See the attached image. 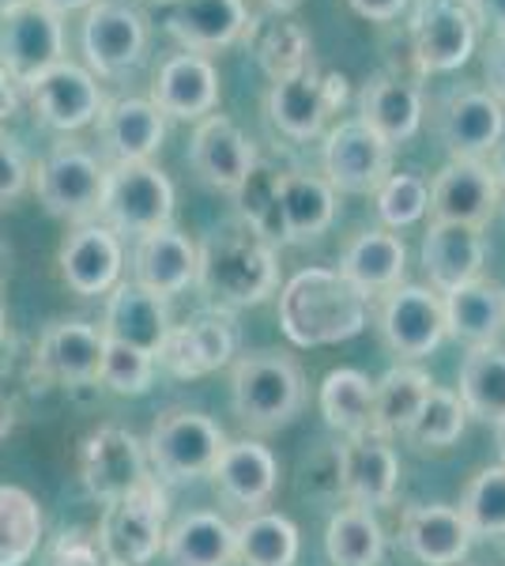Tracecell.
I'll return each instance as SVG.
<instances>
[{
    "mask_svg": "<svg viewBox=\"0 0 505 566\" xmlns=\"http://www.w3.org/2000/svg\"><path fill=\"white\" fill-rule=\"evenodd\" d=\"M197 287L219 310H245L269 303L280 287L275 242L242 216L215 223L197 245Z\"/></svg>",
    "mask_w": 505,
    "mask_h": 566,
    "instance_id": "obj_1",
    "label": "cell"
},
{
    "mask_svg": "<svg viewBox=\"0 0 505 566\" xmlns=\"http://www.w3.org/2000/svg\"><path fill=\"white\" fill-rule=\"evenodd\" d=\"M280 328L295 348H328L366 328V298L336 269H302L280 291Z\"/></svg>",
    "mask_w": 505,
    "mask_h": 566,
    "instance_id": "obj_2",
    "label": "cell"
},
{
    "mask_svg": "<svg viewBox=\"0 0 505 566\" xmlns=\"http://www.w3.org/2000/svg\"><path fill=\"white\" fill-rule=\"evenodd\" d=\"M231 405L234 416L250 431L269 434L287 427L306 405V381L291 359L275 352H250L234 363L231 374Z\"/></svg>",
    "mask_w": 505,
    "mask_h": 566,
    "instance_id": "obj_3",
    "label": "cell"
},
{
    "mask_svg": "<svg viewBox=\"0 0 505 566\" xmlns=\"http://www.w3.org/2000/svg\"><path fill=\"white\" fill-rule=\"evenodd\" d=\"M167 541V491L159 480H144L136 491L106 502L98 522V544L109 566H151Z\"/></svg>",
    "mask_w": 505,
    "mask_h": 566,
    "instance_id": "obj_4",
    "label": "cell"
},
{
    "mask_svg": "<svg viewBox=\"0 0 505 566\" xmlns=\"http://www.w3.org/2000/svg\"><path fill=\"white\" fill-rule=\"evenodd\" d=\"M227 446L223 427L204 412H189V408H170L155 419L148 434V464L155 476L167 483H189L200 476H211L219 453Z\"/></svg>",
    "mask_w": 505,
    "mask_h": 566,
    "instance_id": "obj_5",
    "label": "cell"
},
{
    "mask_svg": "<svg viewBox=\"0 0 505 566\" xmlns=\"http://www.w3.org/2000/svg\"><path fill=\"white\" fill-rule=\"evenodd\" d=\"M98 216L114 234H151L170 227L173 186L151 163H114L106 167L103 205Z\"/></svg>",
    "mask_w": 505,
    "mask_h": 566,
    "instance_id": "obj_6",
    "label": "cell"
},
{
    "mask_svg": "<svg viewBox=\"0 0 505 566\" xmlns=\"http://www.w3.org/2000/svg\"><path fill=\"white\" fill-rule=\"evenodd\" d=\"M34 186H39V200L50 216L69 219V223H87L103 205L106 167L95 151L64 140L39 163Z\"/></svg>",
    "mask_w": 505,
    "mask_h": 566,
    "instance_id": "obj_7",
    "label": "cell"
},
{
    "mask_svg": "<svg viewBox=\"0 0 505 566\" xmlns=\"http://www.w3.org/2000/svg\"><path fill=\"white\" fill-rule=\"evenodd\" d=\"M80 45L91 76H125L148 53V20L128 0H95L84 12Z\"/></svg>",
    "mask_w": 505,
    "mask_h": 566,
    "instance_id": "obj_8",
    "label": "cell"
},
{
    "mask_svg": "<svg viewBox=\"0 0 505 566\" xmlns=\"http://www.w3.org/2000/svg\"><path fill=\"white\" fill-rule=\"evenodd\" d=\"M392 144L381 140L358 117H344L336 129L325 133V148H320V163H325V181L336 193L347 197H370L381 189V181L392 175Z\"/></svg>",
    "mask_w": 505,
    "mask_h": 566,
    "instance_id": "obj_9",
    "label": "cell"
},
{
    "mask_svg": "<svg viewBox=\"0 0 505 566\" xmlns=\"http://www.w3.org/2000/svg\"><path fill=\"white\" fill-rule=\"evenodd\" d=\"M475 45H480V23L464 0H422L411 20V50L427 76L464 69Z\"/></svg>",
    "mask_w": 505,
    "mask_h": 566,
    "instance_id": "obj_10",
    "label": "cell"
},
{
    "mask_svg": "<svg viewBox=\"0 0 505 566\" xmlns=\"http://www.w3.org/2000/svg\"><path fill=\"white\" fill-rule=\"evenodd\" d=\"M434 125L453 159H483L505 136V103L494 91L475 84L453 87L438 103Z\"/></svg>",
    "mask_w": 505,
    "mask_h": 566,
    "instance_id": "obj_11",
    "label": "cell"
},
{
    "mask_svg": "<svg viewBox=\"0 0 505 566\" xmlns=\"http://www.w3.org/2000/svg\"><path fill=\"white\" fill-rule=\"evenodd\" d=\"M27 98H31L34 114L42 125L57 133H80L87 125L98 122L106 98L98 87V76H91L76 61H57L53 69H45L42 76H34L27 84Z\"/></svg>",
    "mask_w": 505,
    "mask_h": 566,
    "instance_id": "obj_12",
    "label": "cell"
},
{
    "mask_svg": "<svg viewBox=\"0 0 505 566\" xmlns=\"http://www.w3.org/2000/svg\"><path fill=\"white\" fill-rule=\"evenodd\" d=\"M57 61H64V20L39 4L0 15V69L12 76V84L27 87Z\"/></svg>",
    "mask_w": 505,
    "mask_h": 566,
    "instance_id": "obj_13",
    "label": "cell"
},
{
    "mask_svg": "<svg viewBox=\"0 0 505 566\" xmlns=\"http://www.w3.org/2000/svg\"><path fill=\"white\" fill-rule=\"evenodd\" d=\"M381 340L400 359H422L445 340V306L434 287H419V283H403L392 287L381 303L378 314Z\"/></svg>",
    "mask_w": 505,
    "mask_h": 566,
    "instance_id": "obj_14",
    "label": "cell"
},
{
    "mask_svg": "<svg viewBox=\"0 0 505 566\" xmlns=\"http://www.w3.org/2000/svg\"><path fill=\"white\" fill-rule=\"evenodd\" d=\"M80 476H84L91 499L114 502L136 491L144 480H151L148 453H144L140 438L125 427H98L80 450Z\"/></svg>",
    "mask_w": 505,
    "mask_h": 566,
    "instance_id": "obj_15",
    "label": "cell"
},
{
    "mask_svg": "<svg viewBox=\"0 0 505 566\" xmlns=\"http://www.w3.org/2000/svg\"><path fill=\"white\" fill-rule=\"evenodd\" d=\"M245 0H159V23L186 53H215L245 39Z\"/></svg>",
    "mask_w": 505,
    "mask_h": 566,
    "instance_id": "obj_16",
    "label": "cell"
},
{
    "mask_svg": "<svg viewBox=\"0 0 505 566\" xmlns=\"http://www.w3.org/2000/svg\"><path fill=\"white\" fill-rule=\"evenodd\" d=\"M339 103H344V76H317L314 69L272 84L264 98L275 129L298 144L317 140Z\"/></svg>",
    "mask_w": 505,
    "mask_h": 566,
    "instance_id": "obj_17",
    "label": "cell"
},
{
    "mask_svg": "<svg viewBox=\"0 0 505 566\" xmlns=\"http://www.w3.org/2000/svg\"><path fill=\"white\" fill-rule=\"evenodd\" d=\"M189 167L208 189L234 197L256 167L253 140L227 114H208L189 140Z\"/></svg>",
    "mask_w": 505,
    "mask_h": 566,
    "instance_id": "obj_18",
    "label": "cell"
},
{
    "mask_svg": "<svg viewBox=\"0 0 505 566\" xmlns=\"http://www.w3.org/2000/svg\"><path fill=\"white\" fill-rule=\"evenodd\" d=\"M151 103L162 117L204 122L219 106V72L204 53H173L151 80Z\"/></svg>",
    "mask_w": 505,
    "mask_h": 566,
    "instance_id": "obj_19",
    "label": "cell"
},
{
    "mask_svg": "<svg viewBox=\"0 0 505 566\" xmlns=\"http://www.w3.org/2000/svg\"><path fill=\"white\" fill-rule=\"evenodd\" d=\"M61 280L76 295H106L122 283L125 250L122 239L106 223H80L69 239L61 242L57 253Z\"/></svg>",
    "mask_w": 505,
    "mask_h": 566,
    "instance_id": "obj_20",
    "label": "cell"
},
{
    "mask_svg": "<svg viewBox=\"0 0 505 566\" xmlns=\"http://www.w3.org/2000/svg\"><path fill=\"white\" fill-rule=\"evenodd\" d=\"M234 355V333L223 314H200L186 325H170L167 340L155 352V367L170 370L173 378H204L227 367Z\"/></svg>",
    "mask_w": 505,
    "mask_h": 566,
    "instance_id": "obj_21",
    "label": "cell"
},
{
    "mask_svg": "<svg viewBox=\"0 0 505 566\" xmlns=\"http://www.w3.org/2000/svg\"><path fill=\"white\" fill-rule=\"evenodd\" d=\"M498 212L494 200V170L483 159H449L430 186V216L442 223L483 227Z\"/></svg>",
    "mask_w": 505,
    "mask_h": 566,
    "instance_id": "obj_22",
    "label": "cell"
},
{
    "mask_svg": "<svg viewBox=\"0 0 505 566\" xmlns=\"http://www.w3.org/2000/svg\"><path fill=\"white\" fill-rule=\"evenodd\" d=\"M483 264H486V239L480 227L430 219V231L422 239V269H427L430 287L438 295H449V291L480 280Z\"/></svg>",
    "mask_w": 505,
    "mask_h": 566,
    "instance_id": "obj_23",
    "label": "cell"
},
{
    "mask_svg": "<svg viewBox=\"0 0 505 566\" xmlns=\"http://www.w3.org/2000/svg\"><path fill=\"white\" fill-rule=\"evenodd\" d=\"M400 483V458L381 434H362L339 450V491L351 506H389Z\"/></svg>",
    "mask_w": 505,
    "mask_h": 566,
    "instance_id": "obj_24",
    "label": "cell"
},
{
    "mask_svg": "<svg viewBox=\"0 0 505 566\" xmlns=\"http://www.w3.org/2000/svg\"><path fill=\"white\" fill-rule=\"evenodd\" d=\"M133 283L159 298H173L197 283V245L178 227H159L151 234H140L133 253Z\"/></svg>",
    "mask_w": 505,
    "mask_h": 566,
    "instance_id": "obj_25",
    "label": "cell"
},
{
    "mask_svg": "<svg viewBox=\"0 0 505 566\" xmlns=\"http://www.w3.org/2000/svg\"><path fill=\"white\" fill-rule=\"evenodd\" d=\"M98 328H103L106 340H117V344H128V348L155 355L170 333L167 298L144 291L140 283H117L106 298V314Z\"/></svg>",
    "mask_w": 505,
    "mask_h": 566,
    "instance_id": "obj_26",
    "label": "cell"
},
{
    "mask_svg": "<svg viewBox=\"0 0 505 566\" xmlns=\"http://www.w3.org/2000/svg\"><path fill=\"white\" fill-rule=\"evenodd\" d=\"M98 133L114 163H151L167 140V117L151 98H114L98 114Z\"/></svg>",
    "mask_w": 505,
    "mask_h": 566,
    "instance_id": "obj_27",
    "label": "cell"
},
{
    "mask_svg": "<svg viewBox=\"0 0 505 566\" xmlns=\"http://www.w3.org/2000/svg\"><path fill=\"white\" fill-rule=\"evenodd\" d=\"M403 547L422 563V566H461L472 552V528L461 517V510L453 506H411L403 514L400 525Z\"/></svg>",
    "mask_w": 505,
    "mask_h": 566,
    "instance_id": "obj_28",
    "label": "cell"
},
{
    "mask_svg": "<svg viewBox=\"0 0 505 566\" xmlns=\"http://www.w3.org/2000/svg\"><path fill=\"white\" fill-rule=\"evenodd\" d=\"M103 352H106L103 328L87 322H61L42 336L34 359H39V370L45 378L64 381V386H91V381H98Z\"/></svg>",
    "mask_w": 505,
    "mask_h": 566,
    "instance_id": "obj_29",
    "label": "cell"
},
{
    "mask_svg": "<svg viewBox=\"0 0 505 566\" xmlns=\"http://www.w3.org/2000/svg\"><path fill=\"white\" fill-rule=\"evenodd\" d=\"M403 269H408V245L389 231H362L358 239L347 242L344 258H339V276H344L362 298L389 295L400 287Z\"/></svg>",
    "mask_w": 505,
    "mask_h": 566,
    "instance_id": "obj_30",
    "label": "cell"
},
{
    "mask_svg": "<svg viewBox=\"0 0 505 566\" xmlns=\"http://www.w3.org/2000/svg\"><path fill=\"white\" fill-rule=\"evenodd\" d=\"M215 488L238 506H264L275 495V483H280V461L269 446H261L256 438H242V442H227L219 453L215 469Z\"/></svg>",
    "mask_w": 505,
    "mask_h": 566,
    "instance_id": "obj_31",
    "label": "cell"
},
{
    "mask_svg": "<svg viewBox=\"0 0 505 566\" xmlns=\"http://www.w3.org/2000/svg\"><path fill=\"white\" fill-rule=\"evenodd\" d=\"M358 122H366L381 140L408 144L422 129V91L400 76H374L366 80L358 95Z\"/></svg>",
    "mask_w": 505,
    "mask_h": 566,
    "instance_id": "obj_32",
    "label": "cell"
},
{
    "mask_svg": "<svg viewBox=\"0 0 505 566\" xmlns=\"http://www.w3.org/2000/svg\"><path fill=\"white\" fill-rule=\"evenodd\" d=\"M445 306V336H456L467 348L498 344L505 333V287L491 280H472L464 287L442 295Z\"/></svg>",
    "mask_w": 505,
    "mask_h": 566,
    "instance_id": "obj_33",
    "label": "cell"
},
{
    "mask_svg": "<svg viewBox=\"0 0 505 566\" xmlns=\"http://www.w3.org/2000/svg\"><path fill=\"white\" fill-rule=\"evenodd\" d=\"M162 555L170 566H231L238 559L234 525L211 510H192L167 528Z\"/></svg>",
    "mask_w": 505,
    "mask_h": 566,
    "instance_id": "obj_34",
    "label": "cell"
},
{
    "mask_svg": "<svg viewBox=\"0 0 505 566\" xmlns=\"http://www.w3.org/2000/svg\"><path fill=\"white\" fill-rule=\"evenodd\" d=\"M336 219V189L317 175H280V242H314Z\"/></svg>",
    "mask_w": 505,
    "mask_h": 566,
    "instance_id": "obj_35",
    "label": "cell"
},
{
    "mask_svg": "<svg viewBox=\"0 0 505 566\" xmlns=\"http://www.w3.org/2000/svg\"><path fill=\"white\" fill-rule=\"evenodd\" d=\"M245 42H250L256 65L272 84L302 76V72H309V61H314V39L306 34V27L295 20H280V15L275 20H250Z\"/></svg>",
    "mask_w": 505,
    "mask_h": 566,
    "instance_id": "obj_36",
    "label": "cell"
},
{
    "mask_svg": "<svg viewBox=\"0 0 505 566\" xmlns=\"http://www.w3.org/2000/svg\"><path fill=\"white\" fill-rule=\"evenodd\" d=\"M434 378L419 367H392L374 381V434H408L419 408L427 405Z\"/></svg>",
    "mask_w": 505,
    "mask_h": 566,
    "instance_id": "obj_37",
    "label": "cell"
},
{
    "mask_svg": "<svg viewBox=\"0 0 505 566\" xmlns=\"http://www.w3.org/2000/svg\"><path fill=\"white\" fill-rule=\"evenodd\" d=\"M456 386H461L456 397H461L467 416L483 419V423L505 419V348H498V344L467 348Z\"/></svg>",
    "mask_w": 505,
    "mask_h": 566,
    "instance_id": "obj_38",
    "label": "cell"
},
{
    "mask_svg": "<svg viewBox=\"0 0 505 566\" xmlns=\"http://www.w3.org/2000/svg\"><path fill=\"white\" fill-rule=\"evenodd\" d=\"M320 416L347 438L374 434V381L355 367L328 370L320 381Z\"/></svg>",
    "mask_w": 505,
    "mask_h": 566,
    "instance_id": "obj_39",
    "label": "cell"
},
{
    "mask_svg": "<svg viewBox=\"0 0 505 566\" xmlns=\"http://www.w3.org/2000/svg\"><path fill=\"white\" fill-rule=\"evenodd\" d=\"M42 506L27 488L0 483V566H27L42 544Z\"/></svg>",
    "mask_w": 505,
    "mask_h": 566,
    "instance_id": "obj_40",
    "label": "cell"
},
{
    "mask_svg": "<svg viewBox=\"0 0 505 566\" xmlns=\"http://www.w3.org/2000/svg\"><path fill=\"white\" fill-rule=\"evenodd\" d=\"M325 552L333 566H378L385 555V528L366 506H347L333 514L325 533Z\"/></svg>",
    "mask_w": 505,
    "mask_h": 566,
    "instance_id": "obj_41",
    "label": "cell"
},
{
    "mask_svg": "<svg viewBox=\"0 0 505 566\" xmlns=\"http://www.w3.org/2000/svg\"><path fill=\"white\" fill-rule=\"evenodd\" d=\"M238 559L245 566H295L298 563V528L283 514H253L234 525Z\"/></svg>",
    "mask_w": 505,
    "mask_h": 566,
    "instance_id": "obj_42",
    "label": "cell"
},
{
    "mask_svg": "<svg viewBox=\"0 0 505 566\" xmlns=\"http://www.w3.org/2000/svg\"><path fill=\"white\" fill-rule=\"evenodd\" d=\"M461 517L472 536H505V464H486L461 499Z\"/></svg>",
    "mask_w": 505,
    "mask_h": 566,
    "instance_id": "obj_43",
    "label": "cell"
},
{
    "mask_svg": "<svg viewBox=\"0 0 505 566\" xmlns=\"http://www.w3.org/2000/svg\"><path fill=\"white\" fill-rule=\"evenodd\" d=\"M464 423H467V412H464L461 397H456L453 389L434 386L427 405L419 408L415 423L408 427V438L415 446H422V450H445V446H453L456 438L464 434Z\"/></svg>",
    "mask_w": 505,
    "mask_h": 566,
    "instance_id": "obj_44",
    "label": "cell"
},
{
    "mask_svg": "<svg viewBox=\"0 0 505 566\" xmlns=\"http://www.w3.org/2000/svg\"><path fill=\"white\" fill-rule=\"evenodd\" d=\"M98 381H103L109 392L140 397V392H148L155 381V355L140 352V348H128V344H117V340H106Z\"/></svg>",
    "mask_w": 505,
    "mask_h": 566,
    "instance_id": "obj_45",
    "label": "cell"
},
{
    "mask_svg": "<svg viewBox=\"0 0 505 566\" xmlns=\"http://www.w3.org/2000/svg\"><path fill=\"white\" fill-rule=\"evenodd\" d=\"M374 197H378V216L389 227H411L430 212V186L419 175H397L392 170Z\"/></svg>",
    "mask_w": 505,
    "mask_h": 566,
    "instance_id": "obj_46",
    "label": "cell"
},
{
    "mask_svg": "<svg viewBox=\"0 0 505 566\" xmlns=\"http://www.w3.org/2000/svg\"><path fill=\"white\" fill-rule=\"evenodd\" d=\"M50 566H109L103 555V544H98V533H87V528H64L53 544Z\"/></svg>",
    "mask_w": 505,
    "mask_h": 566,
    "instance_id": "obj_47",
    "label": "cell"
},
{
    "mask_svg": "<svg viewBox=\"0 0 505 566\" xmlns=\"http://www.w3.org/2000/svg\"><path fill=\"white\" fill-rule=\"evenodd\" d=\"M27 178H31V167H27L23 148L12 136L0 133V208L20 200V193L27 189Z\"/></svg>",
    "mask_w": 505,
    "mask_h": 566,
    "instance_id": "obj_48",
    "label": "cell"
},
{
    "mask_svg": "<svg viewBox=\"0 0 505 566\" xmlns=\"http://www.w3.org/2000/svg\"><path fill=\"white\" fill-rule=\"evenodd\" d=\"M483 72H486V91L505 103V31H491V39L483 45Z\"/></svg>",
    "mask_w": 505,
    "mask_h": 566,
    "instance_id": "obj_49",
    "label": "cell"
},
{
    "mask_svg": "<svg viewBox=\"0 0 505 566\" xmlns=\"http://www.w3.org/2000/svg\"><path fill=\"white\" fill-rule=\"evenodd\" d=\"M347 4L355 8L362 20H370V23H389V20H397V15L408 8V0H347Z\"/></svg>",
    "mask_w": 505,
    "mask_h": 566,
    "instance_id": "obj_50",
    "label": "cell"
},
{
    "mask_svg": "<svg viewBox=\"0 0 505 566\" xmlns=\"http://www.w3.org/2000/svg\"><path fill=\"white\" fill-rule=\"evenodd\" d=\"M475 23H486L491 31H505V0H464Z\"/></svg>",
    "mask_w": 505,
    "mask_h": 566,
    "instance_id": "obj_51",
    "label": "cell"
},
{
    "mask_svg": "<svg viewBox=\"0 0 505 566\" xmlns=\"http://www.w3.org/2000/svg\"><path fill=\"white\" fill-rule=\"evenodd\" d=\"M15 106H20V95H15V84H12V76H8V72L0 69V129H4V122H12Z\"/></svg>",
    "mask_w": 505,
    "mask_h": 566,
    "instance_id": "obj_52",
    "label": "cell"
},
{
    "mask_svg": "<svg viewBox=\"0 0 505 566\" xmlns=\"http://www.w3.org/2000/svg\"><path fill=\"white\" fill-rule=\"evenodd\" d=\"M31 4H39L45 12L57 15V20H64V15H72V12H87L95 0H31Z\"/></svg>",
    "mask_w": 505,
    "mask_h": 566,
    "instance_id": "obj_53",
    "label": "cell"
},
{
    "mask_svg": "<svg viewBox=\"0 0 505 566\" xmlns=\"http://www.w3.org/2000/svg\"><path fill=\"white\" fill-rule=\"evenodd\" d=\"M15 423V405H12V392H8L4 378H0V438H8Z\"/></svg>",
    "mask_w": 505,
    "mask_h": 566,
    "instance_id": "obj_54",
    "label": "cell"
},
{
    "mask_svg": "<svg viewBox=\"0 0 505 566\" xmlns=\"http://www.w3.org/2000/svg\"><path fill=\"white\" fill-rule=\"evenodd\" d=\"M494 200H498V212L505 216V163L494 170Z\"/></svg>",
    "mask_w": 505,
    "mask_h": 566,
    "instance_id": "obj_55",
    "label": "cell"
},
{
    "mask_svg": "<svg viewBox=\"0 0 505 566\" xmlns=\"http://www.w3.org/2000/svg\"><path fill=\"white\" fill-rule=\"evenodd\" d=\"M264 4H269V8H275V12H295V8L302 4V0H264Z\"/></svg>",
    "mask_w": 505,
    "mask_h": 566,
    "instance_id": "obj_56",
    "label": "cell"
},
{
    "mask_svg": "<svg viewBox=\"0 0 505 566\" xmlns=\"http://www.w3.org/2000/svg\"><path fill=\"white\" fill-rule=\"evenodd\" d=\"M494 442H498V453H502V464H505V419L494 423Z\"/></svg>",
    "mask_w": 505,
    "mask_h": 566,
    "instance_id": "obj_57",
    "label": "cell"
},
{
    "mask_svg": "<svg viewBox=\"0 0 505 566\" xmlns=\"http://www.w3.org/2000/svg\"><path fill=\"white\" fill-rule=\"evenodd\" d=\"M23 4H31V0H0V15L15 12V8H23Z\"/></svg>",
    "mask_w": 505,
    "mask_h": 566,
    "instance_id": "obj_58",
    "label": "cell"
},
{
    "mask_svg": "<svg viewBox=\"0 0 505 566\" xmlns=\"http://www.w3.org/2000/svg\"><path fill=\"white\" fill-rule=\"evenodd\" d=\"M4 336H8V322H4V303H0V348H4Z\"/></svg>",
    "mask_w": 505,
    "mask_h": 566,
    "instance_id": "obj_59",
    "label": "cell"
}]
</instances>
